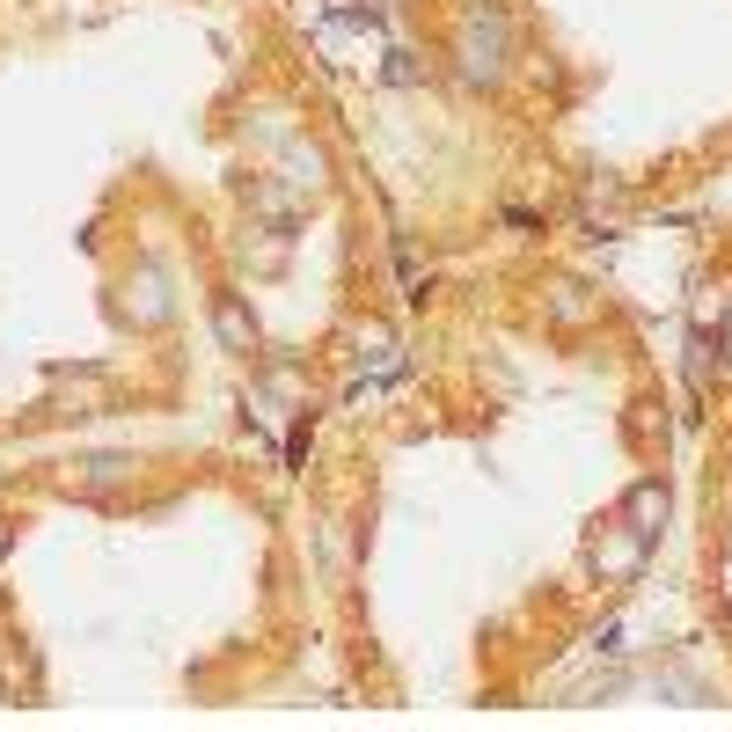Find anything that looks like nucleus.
<instances>
[{
    "instance_id": "obj_1",
    "label": "nucleus",
    "mask_w": 732,
    "mask_h": 732,
    "mask_svg": "<svg viewBox=\"0 0 732 732\" xmlns=\"http://www.w3.org/2000/svg\"><path fill=\"white\" fill-rule=\"evenodd\" d=\"M506 45H512V23H506V8L498 0H476L462 15V81H498L506 73Z\"/></svg>"
},
{
    "instance_id": "obj_2",
    "label": "nucleus",
    "mask_w": 732,
    "mask_h": 732,
    "mask_svg": "<svg viewBox=\"0 0 732 732\" xmlns=\"http://www.w3.org/2000/svg\"><path fill=\"white\" fill-rule=\"evenodd\" d=\"M623 528H630L637 542H659V528H666V484H659V476L630 484V498H623Z\"/></svg>"
},
{
    "instance_id": "obj_3",
    "label": "nucleus",
    "mask_w": 732,
    "mask_h": 732,
    "mask_svg": "<svg viewBox=\"0 0 732 732\" xmlns=\"http://www.w3.org/2000/svg\"><path fill=\"white\" fill-rule=\"evenodd\" d=\"M645 550H652V542H637L630 528H623V535H609V542H593V571H601V579H637V571H645Z\"/></svg>"
},
{
    "instance_id": "obj_4",
    "label": "nucleus",
    "mask_w": 732,
    "mask_h": 732,
    "mask_svg": "<svg viewBox=\"0 0 732 732\" xmlns=\"http://www.w3.org/2000/svg\"><path fill=\"white\" fill-rule=\"evenodd\" d=\"M213 338L227 344V352H257V316H249L235 293H220L213 300Z\"/></svg>"
},
{
    "instance_id": "obj_5",
    "label": "nucleus",
    "mask_w": 732,
    "mask_h": 732,
    "mask_svg": "<svg viewBox=\"0 0 732 732\" xmlns=\"http://www.w3.org/2000/svg\"><path fill=\"white\" fill-rule=\"evenodd\" d=\"M710 381H718V352H710V338L696 330V338H688V389L710 395Z\"/></svg>"
},
{
    "instance_id": "obj_6",
    "label": "nucleus",
    "mask_w": 732,
    "mask_h": 732,
    "mask_svg": "<svg viewBox=\"0 0 732 732\" xmlns=\"http://www.w3.org/2000/svg\"><path fill=\"white\" fill-rule=\"evenodd\" d=\"M125 476V454H88V462H81V484L88 491H110Z\"/></svg>"
},
{
    "instance_id": "obj_7",
    "label": "nucleus",
    "mask_w": 732,
    "mask_h": 732,
    "mask_svg": "<svg viewBox=\"0 0 732 732\" xmlns=\"http://www.w3.org/2000/svg\"><path fill=\"white\" fill-rule=\"evenodd\" d=\"M308 433H316V425H308V411H300V417H293V433H286V469L308 462Z\"/></svg>"
},
{
    "instance_id": "obj_8",
    "label": "nucleus",
    "mask_w": 732,
    "mask_h": 732,
    "mask_svg": "<svg viewBox=\"0 0 732 732\" xmlns=\"http://www.w3.org/2000/svg\"><path fill=\"white\" fill-rule=\"evenodd\" d=\"M0 557H8V528H0Z\"/></svg>"
}]
</instances>
